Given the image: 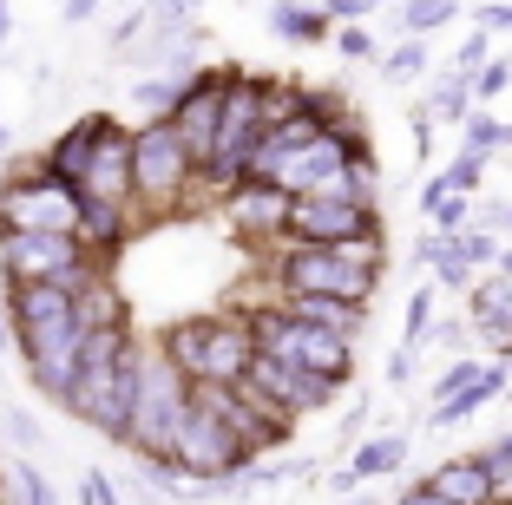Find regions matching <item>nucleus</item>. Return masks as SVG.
I'll return each instance as SVG.
<instances>
[{
	"label": "nucleus",
	"mask_w": 512,
	"mask_h": 505,
	"mask_svg": "<svg viewBox=\"0 0 512 505\" xmlns=\"http://www.w3.org/2000/svg\"><path fill=\"white\" fill-rule=\"evenodd\" d=\"M158 355L184 374V381H211V387H230L250 374L256 348H250V328H243V309H224V315H184L158 335Z\"/></svg>",
	"instance_id": "2"
},
{
	"label": "nucleus",
	"mask_w": 512,
	"mask_h": 505,
	"mask_svg": "<svg viewBox=\"0 0 512 505\" xmlns=\"http://www.w3.org/2000/svg\"><path fill=\"white\" fill-rule=\"evenodd\" d=\"M7 145H14V138H7V125H0V158H7Z\"/></svg>",
	"instance_id": "50"
},
{
	"label": "nucleus",
	"mask_w": 512,
	"mask_h": 505,
	"mask_svg": "<svg viewBox=\"0 0 512 505\" xmlns=\"http://www.w3.org/2000/svg\"><path fill=\"white\" fill-rule=\"evenodd\" d=\"M414 381V348H394L388 355V387H407Z\"/></svg>",
	"instance_id": "43"
},
{
	"label": "nucleus",
	"mask_w": 512,
	"mask_h": 505,
	"mask_svg": "<svg viewBox=\"0 0 512 505\" xmlns=\"http://www.w3.org/2000/svg\"><path fill=\"white\" fill-rule=\"evenodd\" d=\"M460 151H473V158H493V151H512V125L473 105V112H467V125H460Z\"/></svg>",
	"instance_id": "24"
},
{
	"label": "nucleus",
	"mask_w": 512,
	"mask_h": 505,
	"mask_svg": "<svg viewBox=\"0 0 512 505\" xmlns=\"http://www.w3.org/2000/svg\"><path fill=\"white\" fill-rule=\"evenodd\" d=\"M243 381H250L256 394H270V401L283 407L289 420H302V414H329V407L342 401V387H335V381H322V374L296 368V361H270V355H256Z\"/></svg>",
	"instance_id": "11"
},
{
	"label": "nucleus",
	"mask_w": 512,
	"mask_h": 505,
	"mask_svg": "<svg viewBox=\"0 0 512 505\" xmlns=\"http://www.w3.org/2000/svg\"><path fill=\"white\" fill-rule=\"evenodd\" d=\"M499 394H512V374H506V361H480V374H473L453 401H440L434 407V427H460V420H473L480 407H493Z\"/></svg>",
	"instance_id": "19"
},
{
	"label": "nucleus",
	"mask_w": 512,
	"mask_h": 505,
	"mask_svg": "<svg viewBox=\"0 0 512 505\" xmlns=\"http://www.w3.org/2000/svg\"><path fill=\"white\" fill-rule=\"evenodd\" d=\"M0 46H7V0H0Z\"/></svg>",
	"instance_id": "48"
},
{
	"label": "nucleus",
	"mask_w": 512,
	"mask_h": 505,
	"mask_svg": "<svg viewBox=\"0 0 512 505\" xmlns=\"http://www.w3.org/2000/svg\"><path fill=\"white\" fill-rule=\"evenodd\" d=\"M407 132H414V151H421V158H434V119H427L421 105L407 112Z\"/></svg>",
	"instance_id": "41"
},
{
	"label": "nucleus",
	"mask_w": 512,
	"mask_h": 505,
	"mask_svg": "<svg viewBox=\"0 0 512 505\" xmlns=\"http://www.w3.org/2000/svg\"><path fill=\"white\" fill-rule=\"evenodd\" d=\"M473 27H480L486 40H499V33H512V0H480V14H473Z\"/></svg>",
	"instance_id": "39"
},
{
	"label": "nucleus",
	"mask_w": 512,
	"mask_h": 505,
	"mask_svg": "<svg viewBox=\"0 0 512 505\" xmlns=\"http://www.w3.org/2000/svg\"><path fill=\"white\" fill-rule=\"evenodd\" d=\"M0 315H7V335H33V328L73 322V296L53 283H14L0 289Z\"/></svg>",
	"instance_id": "15"
},
{
	"label": "nucleus",
	"mask_w": 512,
	"mask_h": 505,
	"mask_svg": "<svg viewBox=\"0 0 512 505\" xmlns=\"http://www.w3.org/2000/svg\"><path fill=\"white\" fill-rule=\"evenodd\" d=\"M329 46H335V53H342V60H381L375 33H368L362 20H348V27H335V33H329Z\"/></svg>",
	"instance_id": "32"
},
{
	"label": "nucleus",
	"mask_w": 512,
	"mask_h": 505,
	"mask_svg": "<svg viewBox=\"0 0 512 505\" xmlns=\"http://www.w3.org/2000/svg\"><path fill=\"white\" fill-rule=\"evenodd\" d=\"M473 374H480V361H473V355H453L447 368H440V381H434V407H440V401H453V394H460Z\"/></svg>",
	"instance_id": "34"
},
{
	"label": "nucleus",
	"mask_w": 512,
	"mask_h": 505,
	"mask_svg": "<svg viewBox=\"0 0 512 505\" xmlns=\"http://www.w3.org/2000/svg\"><path fill=\"white\" fill-rule=\"evenodd\" d=\"M0 499H7V466H0Z\"/></svg>",
	"instance_id": "52"
},
{
	"label": "nucleus",
	"mask_w": 512,
	"mask_h": 505,
	"mask_svg": "<svg viewBox=\"0 0 512 505\" xmlns=\"http://www.w3.org/2000/svg\"><path fill=\"white\" fill-rule=\"evenodd\" d=\"M191 191H197V164L178 145V132L165 119L132 125V210L171 217L178 204H191Z\"/></svg>",
	"instance_id": "5"
},
{
	"label": "nucleus",
	"mask_w": 512,
	"mask_h": 505,
	"mask_svg": "<svg viewBox=\"0 0 512 505\" xmlns=\"http://www.w3.org/2000/svg\"><path fill=\"white\" fill-rule=\"evenodd\" d=\"M165 466L184 479V486H230V479L250 466V453H243L211 414H197V407H191L184 427H178V440H171V453H165Z\"/></svg>",
	"instance_id": "7"
},
{
	"label": "nucleus",
	"mask_w": 512,
	"mask_h": 505,
	"mask_svg": "<svg viewBox=\"0 0 512 505\" xmlns=\"http://www.w3.org/2000/svg\"><path fill=\"white\" fill-rule=\"evenodd\" d=\"M493 276H499V283H512V243H506V250L493 256Z\"/></svg>",
	"instance_id": "47"
},
{
	"label": "nucleus",
	"mask_w": 512,
	"mask_h": 505,
	"mask_svg": "<svg viewBox=\"0 0 512 505\" xmlns=\"http://www.w3.org/2000/svg\"><path fill=\"white\" fill-rule=\"evenodd\" d=\"M381 269H388V230L348 243H276L270 256V302L283 296H342V302H375Z\"/></svg>",
	"instance_id": "1"
},
{
	"label": "nucleus",
	"mask_w": 512,
	"mask_h": 505,
	"mask_svg": "<svg viewBox=\"0 0 512 505\" xmlns=\"http://www.w3.org/2000/svg\"><path fill=\"white\" fill-rule=\"evenodd\" d=\"M375 66H381L388 79H414V73H427V40H394Z\"/></svg>",
	"instance_id": "30"
},
{
	"label": "nucleus",
	"mask_w": 512,
	"mask_h": 505,
	"mask_svg": "<svg viewBox=\"0 0 512 505\" xmlns=\"http://www.w3.org/2000/svg\"><path fill=\"white\" fill-rule=\"evenodd\" d=\"M421 112L434 125H467V112H473V73H453V66H447V73L434 79V92L421 99Z\"/></svg>",
	"instance_id": "22"
},
{
	"label": "nucleus",
	"mask_w": 512,
	"mask_h": 505,
	"mask_svg": "<svg viewBox=\"0 0 512 505\" xmlns=\"http://www.w3.org/2000/svg\"><path fill=\"white\" fill-rule=\"evenodd\" d=\"M434 309H440V289H434V283H421L414 296H407V315H401V348H414V355L427 348V328H434Z\"/></svg>",
	"instance_id": "26"
},
{
	"label": "nucleus",
	"mask_w": 512,
	"mask_h": 505,
	"mask_svg": "<svg viewBox=\"0 0 512 505\" xmlns=\"http://www.w3.org/2000/svg\"><path fill=\"white\" fill-rule=\"evenodd\" d=\"M493 315H512V283H499V276H480V283L467 289V328L493 322Z\"/></svg>",
	"instance_id": "27"
},
{
	"label": "nucleus",
	"mask_w": 512,
	"mask_h": 505,
	"mask_svg": "<svg viewBox=\"0 0 512 505\" xmlns=\"http://www.w3.org/2000/svg\"><path fill=\"white\" fill-rule=\"evenodd\" d=\"M79 342H86L79 322H53V328H33V335H14L20 361H27V381L40 387L46 401H66V387L79 374Z\"/></svg>",
	"instance_id": "8"
},
{
	"label": "nucleus",
	"mask_w": 512,
	"mask_h": 505,
	"mask_svg": "<svg viewBox=\"0 0 512 505\" xmlns=\"http://www.w3.org/2000/svg\"><path fill=\"white\" fill-rule=\"evenodd\" d=\"M401 460H407V433H362V440L348 446V466H342V473L362 486V479L401 473Z\"/></svg>",
	"instance_id": "21"
},
{
	"label": "nucleus",
	"mask_w": 512,
	"mask_h": 505,
	"mask_svg": "<svg viewBox=\"0 0 512 505\" xmlns=\"http://www.w3.org/2000/svg\"><path fill=\"white\" fill-rule=\"evenodd\" d=\"M92 14H99V0H66V20H73V27H79V20H92Z\"/></svg>",
	"instance_id": "46"
},
{
	"label": "nucleus",
	"mask_w": 512,
	"mask_h": 505,
	"mask_svg": "<svg viewBox=\"0 0 512 505\" xmlns=\"http://www.w3.org/2000/svg\"><path fill=\"white\" fill-rule=\"evenodd\" d=\"M480 466L493 479V505H512V433H493L480 446Z\"/></svg>",
	"instance_id": "29"
},
{
	"label": "nucleus",
	"mask_w": 512,
	"mask_h": 505,
	"mask_svg": "<svg viewBox=\"0 0 512 505\" xmlns=\"http://www.w3.org/2000/svg\"><path fill=\"white\" fill-rule=\"evenodd\" d=\"M427 342H440V348H447V355H460V348L473 342L467 315H434V328H427Z\"/></svg>",
	"instance_id": "37"
},
{
	"label": "nucleus",
	"mask_w": 512,
	"mask_h": 505,
	"mask_svg": "<svg viewBox=\"0 0 512 505\" xmlns=\"http://www.w3.org/2000/svg\"><path fill=\"white\" fill-rule=\"evenodd\" d=\"M427 223H434L440 237H453V230H467V223H473V204H467V197H440V204L427 210Z\"/></svg>",
	"instance_id": "36"
},
{
	"label": "nucleus",
	"mask_w": 512,
	"mask_h": 505,
	"mask_svg": "<svg viewBox=\"0 0 512 505\" xmlns=\"http://www.w3.org/2000/svg\"><path fill=\"white\" fill-rule=\"evenodd\" d=\"M217 204H224V223L237 230V237H250V243H289V197L276 191V184L243 178L237 191H224Z\"/></svg>",
	"instance_id": "13"
},
{
	"label": "nucleus",
	"mask_w": 512,
	"mask_h": 505,
	"mask_svg": "<svg viewBox=\"0 0 512 505\" xmlns=\"http://www.w3.org/2000/svg\"><path fill=\"white\" fill-rule=\"evenodd\" d=\"M79 204H132V125H119L106 112L99 138H92V158L79 171Z\"/></svg>",
	"instance_id": "9"
},
{
	"label": "nucleus",
	"mask_w": 512,
	"mask_h": 505,
	"mask_svg": "<svg viewBox=\"0 0 512 505\" xmlns=\"http://www.w3.org/2000/svg\"><path fill=\"white\" fill-rule=\"evenodd\" d=\"M283 309L322 335H342V342H362L375 322V302H342V296H283Z\"/></svg>",
	"instance_id": "16"
},
{
	"label": "nucleus",
	"mask_w": 512,
	"mask_h": 505,
	"mask_svg": "<svg viewBox=\"0 0 512 505\" xmlns=\"http://www.w3.org/2000/svg\"><path fill=\"white\" fill-rule=\"evenodd\" d=\"M243 328H250V348H256V355L296 361V368L322 374V381H335V387L355 381V342H342V335H322V328L296 322L283 302H256V309H243Z\"/></svg>",
	"instance_id": "3"
},
{
	"label": "nucleus",
	"mask_w": 512,
	"mask_h": 505,
	"mask_svg": "<svg viewBox=\"0 0 512 505\" xmlns=\"http://www.w3.org/2000/svg\"><path fill=\"white\" fill-rule=\"evenodd\" d=\"M322 7H329V20H368V14H381V0H322Z\"/></svg>",
	"instance_id": "40"
},
{
	"label": "nucleus",
	"mask_w": 512,
	"mask_h": 505,
	"mask_svg": "<svg viewBox=\"0 0 512 505\" xmlns=\"http://www.w3.org/2000/svg\"><path fill=\"white\" fill-rule=\"evenodd\" d=\"M342 505H375V499H362V492H348V499H342Z\"/></svg>",
	"instance_id": "49"
},
{
	"label": "nucleus",
	"mask_w": 512,
	"mask_h": 505,
	"mask_svg": "<svg viewBox=\"0 0 512 505\" xmlns=\"http://www.w3.org/2000/svg\"><path fill=\"white\" fill-rule=\"evenodd\" d=\"M388 505H447V499H434V492H427L421 486V479H414V486H407V492H394V499Z\"/></svg>",
	"instance_id": "44"
},
{
	"label": "nucleus",
	"mask_w": 512,
	"mask_h": 505,
	"mask_svg": "<svg viewBox=\"0 0 512 505\" xmlns=\"http://www.w3.org/2000/svg\"><path fill=\"white\" fill-rule=\"evenodd\" d=\"M0 505H7V499H0Z\"/></svg>",
	"instance_id": "53"
},
{
	"label": "nucleus",
	"mask_w": 512,
	"mask_h": 505,
	"mask_svg": "<svg viewBox=\"0 0 512 505\" xmlns=\"http://www.w3.org/2000/svg\"><path fill=\"white\" fill-rule=\"evenodd\" d=\"M270 33L289 46H329L335 20L322 0H270Z\"/></svg>",
	"instance_id": "20"
},
{
	"label": "nucleus",
	"mask_w": 512,
	"mask_h": 505,
	"mask_svg": "<svg viewBox=\"0 0 512 505\" xmlns=\"http://www.w3.org/2000/svg\"><path fill=\"white\" fill-rule=\"evenodd\" d=\"M92 276H112V269H99L66 230H7V237H0V289L53 283V289H66V296H79Z\"/></svg>",
	"instance_id": "6"
},
{
	"label": "nucleus",
	"mask_w": 512,
	"mask_h": 505,
	"mask_svg": "<svg viewBox=\"0 0 512 505\" xmlns=\"http://www.w3.org/2000/svg\"><path fill=\"white\" fill-rule=\"evenodd\" d=\"M486 60H493V40H486V33H480V27H473V33H467V40L453 46V73H480V66H486Z\"/></svg>",
	"instance_id": "38"
},
{
	"label": "nucleus",
	"mask_w": 512,
	"mask_h": 505,
	"mask_svg": "<svg viewBox=\"0 0 512 505\" xmlns=\"http://www.w3.org/2000/svg\"><path fill=\"white\" fill-rule=\"evenodd\" d=\"M447 20H460V0H401V40H434Z\"/></svg>",
	"instance_id": "23"
},
{
	"label": "nucleus",
	"mask_w": 512,
	"mask_h": 505,
	"mask_svg": "<svg viewBox=\"0 0 512 505\" xmlns=\"http://www.w3.org/2000/svg\"><path fill=\"white\" fill-rule=\"evenodd\" d=\"M440 184H447L453 197H473L486 184V158H473V151H460V158H447V171H440Z\"/></svg>",
	"instance_id": "31"
},
{
	"label": "nucleus",
	"mask_w": 512,
	"mask_h": 505,
	"mask_svg": "<svg viewBox=\"0 0 512 505\" xmlns=\"http://www.w3.org/2000/svg\"><path fill=\"white\" fill-rule=\"evenodd\" d=\"M191 73H197V66H191ZM191 73H151V79H138V86H132V99L145 105V119H165L171 105H178V92L191 86Z\"/></svg>",
	"instance_id": "25"
},
{
	"label": "nucleus",
	"mask_w": 512,
	"mask_h": 505,
	"mask_svg": "<svg viewBox=\"0 0 512 505\" xmlns=\"http://www.w3.org/2000/svg\"><path fill=\"white\" fill-rule=\"evenodd\" d=\"M381 230V204H335V197H289V243H348Z\"/></svg>",
	"instance_id": "12"
},
{
	"label": "nucleus",
	"mask_w": 512,
	"mask_h": 505,
	"mask_svg": "<svg viewBox=\"0 0 512 505\" xmlns=\"http://www.w3.org/2000/svg\"><path fill=\"white\" fill-rule=\"evenodd\" d=\"M506 86H512V60H506V53H493V60L473 73V99H499Z\"/></svg>",
	"instance_id": "35"
},
{
	"label": "nucleus",
	"mask_w": 512,
	"mask_h": 505,
	"mask_svg": "<svg viewBox=\"0 0 512 505\" xmlns=\"http://www.w3.org/2000/svg\"><path fill=\"white\" fill-rule=\"evenodd\" d=\"M184 414H191V381L171 368L158 348H145V368H138V394H132V420H125V453L132 460H165L171 440H178Z\"/></svg>",
	"instance_id": "4"
},
{
	"label": "nucleus",
	"mask_w": 512,
	"mask_h": 505,
	"mask_svg": "<svg viewBox=\"0 0 512 505\" xmlns=\"http://www.w3.org/2000/svg\"><path fill=\"white\" fill-rule=\"evenodd\" d=\"M0 433H7L20 453H40V446H46V440H40V420H33L27 407H0Z\"/></svg>",
	"instance_id": "33"
},
{
	"label": "nucleus",
	"mask_w": 512,
	"mask_h": 505,
	"mask_svg": "<svg viewBox=\"0 0 512 505\" xmlns=\"http://www.w3.org/2000/svg\"><path fill=\"white\" fill-rule=\"evenodd\" d=\"M132 223H138L132 204H79L73 243H79V250H86L99 269H112V263H119V250L132 243Z\"/></svg>",
	"instance_id": "14"
},
{
	"label": "nucleus",
	"mask_w": 512,
	"mask_h": 505,
	"mask_svg": "<svg viewBox=\"0 0 512 505\" xmlns=\"http://www.w3.org/2000/svg\"><path fill=\"white\" fill-rule=\"evenodd\" d=\"M7 505H60V499H53V479L40 466L20 460V466H7Z\"/></svg>",
	"instance_id": "28"
},
{
	"label": "nucleus",
	"mask_w": 512,
	"mask_h": 505,
	"mask_svg": "<svg viewBox=\"0 0 512 505\" xmlns=\"http://www.w3.org/2000/svg\"><path fill=\"white\" fill-rule=\"evenodd\" d=\"M440 197H453V191H447V184H440V178H427V184H421V210H434Z\"/></svg>",
	"instance_id": "45"
},
{
	"label": "nucleus",
	"mask_w": 512,
	"mask_h": 505,
	"mask_svg": "<svg viewBox=\"0 0 512 505\" xmlns=\"http://www.w3.org/2000/svg\"><path fill=\"white\" fill-rule=\"evenodd\" d=\"M224 79L230 66H197L191 86L178 92V105L165 112V125L178 132V145L191 151V164L211 158V138H217V105H224Z\"/></svg>",
	"instance_id": "10"
},
{
	"label": "nucleus",
	"mask_w": 512,
	"mask_h": 505,
	"mask_svg": "<svg viewBox=\"0 0 512 505\" xmlns=\"http://www.w3.org/2000/svg\"><path fill=\"white\" fill-rule=\"evenodd\" d=\"M499 223H506V230H512V204H506V210H499Z\"/></svg>",
	"instance_id": "51"
},
{
	"label": "nucleus",
	"mask_w": 512,
	"mask_h": 505,
	"mask_svg": "<svg viewBox=\"0 0 512 505\" xmlns=\"http://www.w3.org/2000/svg\"><path fill=\"white\" fill-rule=\"evenodd\" d=\"M362 427H368V401H355V407L342 414V427H335V440H342V446H355V440H362Z\"/></svg>",
	"instance_id": "42"
},
{
	"label": "nucleus",
	"mask_w": 512,
	"mask_h": 505,
	"mask_svg": "<svg viewBox=\"0 0 512 505\" xmlns=\"http://www.w3.org/2000/svg\"><path fill=\"white\" fill-rule=\"evenodd\" d=\"M421 486L434 492V499H447V505H493V479H486L480 453H453V460H440Z\"/></svg>",
	"instance_id": "18"
},
{
	"label": "nucleus",
	"mask_w": 512,
	"mask_h": 505,
	"mask_svg": "<svg viewBox=\"0 0 512 505\" xmlns=\"http://www.w3.org/2000/svg\"><path fill=\"white\" fill-rule=\"evenodd\" d=\"M99 125H106V112H86V119L66 125V132L53 138L40 158H33V164H40V178H53V184H66V191H73L79 171H86V158H92V138H99Z\"/></svg>",
	"instance_id": "17"
}]
</instances>
